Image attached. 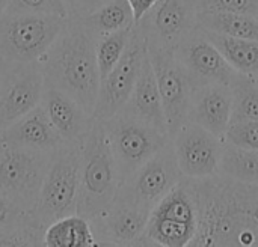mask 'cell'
<instances>
[{
  "instance_id": "obj_1",
  "label": "cell",
  "mask_w": 258,
  "mask_h": 247,
  "mask_svg": "<svg viewBox=\"0 0 258 247\" xmlns=\"http://www.w3.org/2000/svg\"><path fill=\"white\" fill-rule=\"evenodd\" d=\"M192 186L198 226L190 247L258 246V184L213 175L192 180Z\"/></svg>"
},
{
  "instance_id": "obj_2",
  "label": "cell",
  "mask_w": 258,
  "mask_h": 247,
  "mask_svg": "<svg viewBox=\"0 0 258 247\" xmlns=\"http://www.w3.org/2000/svg\"><path fill=\"white\" fill-rule=\"evenodd\" d=\"M95 42L97 38L80 15H70L62 32L41 59L45 81L73 97L92 116L101 81Z\"/></svg>"
},
{
  "instance_id": "obj_3",
  "label": "cell",
  "mask_w": 258,
  "mask_h": 247,
  "mask_svg": "<svg viewBox=\"0 0 258 247\" xmlns=\"http://www.w3.org/2000/svg\"><path fill=\"white\" fill-rule=\"evenodd\" d=\"M121 186L118 166L101 119L94 118L82 142L77 214L94 219L115 201Z\"/></svg>"
},
{
  "instance_id": "obj_4",
  "label": "cell",
  "mask_w": 258,
  "mask_h": 247,
  "mask_svg": "<svg viewBox=\"0 0 258 247\" xmlns=\"http://www.w3.org/2000/svg\"><path fill=\"white\" fill-rule=\"evenodd\" d=\"M82 145L63 142L51 152L39 199L33 211L36 222L47 228L51 222L77 214Z\"/></svg>"
},
{
  "instance_id": "obj_5",
  "label": "cell",
  "mask_w": 258,
  "mask_h": 247,
  "mask_svg": "<svg viewBox=\"0 0 258 247\" xmlns=\"http://www.w3.org/2000/svg\"><path fill=\"white\" fill-rule=\"evenodd\" d=\"M68 17L35 12L0 15V59L11 62L41 60L62 32Z\"/></svg>"
},
{
  "instance_id": "obj_6",
  "label": "cell",
  "mask_w": 258,
  "mask_h": 247,
  "mask_svg": "<svg viewBox=\"0 0 258 247\" xmlns=\"http://www.w3.org/2000/svg\"><path fill=\"white\" fill-rule=\"evenodd\" d=\"M103 124L121 183L171 142L166 133L122 110L112 118L104 119Z\"/></svg>"
},
{
  "instance_id": "obj_7",
  "label": "cell",
  "mask_w": 258,
  "mask_h": 247,
  "mask_svg": "<svg viewBox=\"0 0 258 247\" xmlns=\"http://www.w3.org/2000/svg\"><path fill=\"white\" fill-rule=\"evenodd\" d=\"M51 152L0 143V193L33 213Z\"/></svg>"
},
{
  "instance_id": "obj_8",
  "label": "cell",
  "mask_w": 258,
  "mask_h": 247,
  "mask_svg": "<svg viewBox=\"0 0 258 247\" xmlns=\"http://www.w3.org/2000/svg\"><path fill=\"white\" fill-rule=\"evenodd\" d=\"M45 75L41 60L0 59V131L41 104Z\"/></svg>"
},
{
  "instance_id": "obj_9",
  "label": "cell",
  "mask_w": 258,
  "mask_h": 247,
  "mask_svg": "<svg viewBox=\"0 0 258 247\" xmlns=\"http://www.w3.org/2000/svg\"><path fill=\"white\" fill-rule=\"evenodd\" d=\"M181 178L183 174L178 168L172 142H169L121 183L116 196L153 211Z\"/></svg>"
},
{
  "instance_id": "obj_10",
  "label": "cell",
  "mask_w": 258,
  "mask_h": 247,
  "mask_svg": "<svg viewBox=\"0 0 258 247\" xmlns=\"http://www.w3.org/2000/svg\"><path fill=\"white\" fill-rule=\"evenodd\" d=\"M147 51L160 91L168 134L172 139L189 119V104L194 86L175 57L174 50L147 47Z\"/></svg>"
},
{
  "instance_id": "obj_11",
  "label": "cell",
  "mask_w": 258,
  "mask_h": 247,
  "mask_svg": "<svg viewBox=\"0 0 258 247\" xmlns=\"http://www.w3.org/2000/svg\"><path fill=\"white\" fill-rule=\"evenodd\" d=\"M145 53H147L145 39L138 24H135L132 38L121 59L113 66V69L100 81L98 98L94 109V118L101 121L109 119L125 106L138 80Z\"/></svg>"
},
{
  "instance_id": "obj_12",
  "label": "cell",
  "mask_w": 258,
  "mask_h": 247,
  "mask_svg": "<svg viewBox=\"0 0 258 247\" xmlns=\"http://www.w3.org/2000/svg\"><path fill=\"white\" fill-rule=\"evenodd\" d=\"M195 0H157L136 23L147 47L174 50L198 26Z\"/></svg>"
},
{
  "instance_id": "obj_13",
  "label": "cell",
  "mask_w": 258,
  "mask_h": 247,
  "mask_svg": "<svg viewBox=\"0 0 258 247\" xmlns=\"http://www.w3.org/2000/svg\"><path fill=\"white\" fill-rule=\"evenodd\" d=\"M174 53L194 88L207 83L234 86L242 75L225 60L200 26L174 48Z\"/></svg>"
},
{
  "instance_id": "obj_14",
  "label": "cell",
  "mask_w": 258,
  "mask_h": 247,
  "mask_svg": "<svg viewBox=\"0 0 258 247\" xmlns=\"http://www.w3.org/2000/svg\"><path fill=\"white\" fill-rule=\"evenodd\" d=\"M183 177L203 180L218 175L225 146L222 137L194 122H186L171 139Z\"/></svg>"
},
{
  "instance_id": "obj_15",
  "label": "cell",
  "mask_w": 258,
  "mask_h": 247,
  "mask_svg": "<svg viewBox=\"0 0 258 247\" xmlns=\"http://www.w3.org/2000/svg\"><path fill=\"white\" fill-rule=\"evenodd\" d=\"M150 214L151 211L116 196L106 211L89 220L97 246H141Z\"/></svg>"
},
{
  "instance_id": "obj_16",
  "label": "cell",
  "mask_w": 258,
  "mask_h": 247,
  "mask_svg": "<svg viewBox=\"0 0 258 247\" xmlns=\"http://www.w3.org/2000/svg\"><path fill=\"white\" fill-rule=\"evenodd\" d=\"M233 113V86L207 83L195 86L190 95L187 122L198 124L218 137L225 136Z\"/></svg>"
},
{
  "instance_id": "obj_17",
  "label": "cell",
  "mask_w": 258,
  "mask_h": 247,
  "mask_svg": "<svg viewBox=\"0 0 258 247\" xmlns=\"http://www.w3.org/2000/svg\"><path fill=\"white\" fill-rule=\"evenodd\" d=\"M41 106L47 112L53 127L67 143L82 145L94 116L88 113L73 97L45 81Z\"/></svg>"
},
{
  "instance_id": "obj_18",
  "label": "cell",
  "mask_w": 258,
  "mask_h": 247,
  "mask_svg": "<svg viewBox=\"0 0 258 247\" xmlns=\"http://www.w3.org/2000/svg\"><path fill=\"white\" fill-rule=\"evenodd\" d=\"M0 143L53 152L63 140L39 104L0 131Z\"/></svg>"
},
{
  "instance_id": "obj_19",
  "label": "cell",
  "mask_w": 258,
  "mask_h": 247,
  "mask_svg": "<svg viewBox=\"0 0 258 247\" xmlns=\"http://www.w3.org/2000/svg\"><path fill=\"white\" fill-rule=\"evenodd\" d=\"M121 110L168 134V125H166L165 110L162 104V97H160V91L157 86L156 74H154L148 51L144 56V62H142L138 80L135 83V88L125 106Z\"/></svg>"
},
{
  "instance_id": "obj_20",
  "label": "cell",
  "mask_w": 258,
  "mask_h": 247,
  "mask_svg": "<svg viewBox=\"0 0 258 247\" xmlns=\"http://www.w3.org/2000/svg\"><path fill=\"white\" fill-rule=\"evenodd\" d=\"M47 247H92L97 240L89 219L80 214H70L51 222L44 231Z\"/></svg>"
},
{
  "instance_id": "obj_21",
  "label": "cell",
  "mask_w": 258,
  "mask_h": 247,
  "mask_svg": "<svg viewBox=\"0 0 258 247\" xmlns=\"http://www.w3.org/2000/svg\"><path fill=\"white\" fill-rule=\"evenodd\" d=\"M200 26V24H198ZM201 27V26H200ZM203 29V27H201ZM206 36L221 51L225 60L240 74L254 75L258 72V41L228 36L203 29Z\"/></svg>"
},
{
  "instance_id": "obj_22",
  "label": "cell",
  "mask_w": 258,
  "mask_h": 247,
  "mask_svg": "<svg viewBox=\"0 0 258 247\" xmlns=\"http://www.w3.org/2000/svg\"><path fill=\"white\" fill-rule=\"evenodd\" d=\"M80 18L95 38L132 27L136 23L128 0H109L97 9L80 15Z\"/></svg>"
},
{
  "instance_id": "obj_23",
  "label": "cell",
  "mask_w": 258,
  "mask_h": 247,
  "mask_svg": "<svg viewBox=\"0 0 258 247\" xmlns=\"http://www.w3.org/2000/svg\"><path fill=\"white\" fill-rule=\"evenodd\" d=\"M197 21L210 32L258 41V18L248 14L201 11L197 15Z\"/></svg>"
},
{
  "instance_id": "obj_24",
  "label": "cell",
  "mask_w": 258,
  "mask_h": 247,
  "mask_svg": "<svg viewBox=\"0 0 258 247\" xmlns=\"http://www.w3.org/2000/svg\"><path fill=\"white\" fill-rule=\"evenodd\" d=\"M218 175L246 184H258V149H246L225 142Z\"/></svg>"
},
{
  "instance_id": "obj_25",
  "label": "cell",
  "mask_w": 258,
  "mask_h": 247,
  "mask_svg": "<svg viewBox=\"0 0 258 247\" xmlns=\"http://www.w3.org/2000/svg\"><path fill=\"white\" fill-rule=\"evenodd\" d=\"M195 234L197 228L194 226L150 216L145 234L141 240V246H190V241L194 240Z\"/></svg>"
},
{
  "instance_id": "obj_26",
  "label": "cell",
  "mask_w": 258,
  "mask_h": 247,
  "mask_svg": "<svg viewBox=\"0 0 258 247\" xmlns=\"http://www.w3.org/2000/svg\"><path fill=\"white\" fill-rule=\"evenodd\" d=\"M135 24L132 27H125V29H121V30H116L109 35L97 38L95 54H97V63H98V71H100L101 80L113 69V66L118 63L122 53L125 51L128 41L132 38Z\"/></svg>"
},
{
  "instance_id": "obj_27",
  "label": "cell",
  "mask_w": 258,
  "mask_h": 247,
  "mask_svg": "<svg viewBox=\"0 0 258 247\" xmlns=\"http://www.w3.org/2000/svg\"><path fill=\"white\" fill-rule=\"evenodd\" d=\"M240 119L258 121V83L246 74H242L233 86L231 122Z\"/></svg>"
},
{
  "instance_id": "obj_28",
  "label": "cell",
  "mask_w": 258,
  "mask_h": 247,
  "mask_svg": "<svg viewBox=\"0 0 258 247\" xmlns=\"http://www.w3.org/2000/svg\"><path fill=\"white\" fill-rule=\"evenodd\" d=\"M224 140L240 148L258 149V121L240 119L230 122Z\"/></svg>"
},
{
  "instance_id": "obj_29",
  "label": "cell",
  "mask_w": 258,
  "mask_h": 247,
  "mask_svg": "<svg viewBox=\"0 0 258 247\" xmlns=\"http://www.w3.org/2000/svg\"><path fill=\"white\" fill-rule=\"evenodd\" d=\"M44 231L35 225L0 228V246H44Z\"/></svg>"
},
{
  "instance_id": "obj_30",
  "label": "cell",
  "mask_w": 258,
  "mask_h": 247,
  "mask_svg": "<svg viewBox=\"0 0 258 247\" xmlns=\"http://www.w3.org/2000/svg\"><path fill=\"white\" fill-rule=\"evenodd\" d=\"M3 12H35L70 17V11L63 0H9Z\"/></svg>"
},
{
  "instance_id": "obj_31",
  "label": "cell",
  "mask_w": 258,
  "mask_h": 247,
  "mask_svg": "<svg viewBox=\"0 0 258 247\" xmlns=\"http://www.w3.org/2000/svg\"><path fill=\"white\" fill-rule=\"evenodd\" d=\"M30 225L41 226L36 222L33 213L26 211L14 201H11L9 198L0 193V228H18V226H30Z\"/></svg>"
},
{
  "instance_id": "obj_32",
  "label": "cell",
  "mask_w": 258,
  "mask_h": 247,
  "mask_svg": "<svg viewBox=\"0 0 258 247\" xmlns=\"http://www.w3.org/2000/svg\"><path fill=\"white\" fill-rule=\"evenodd\" d=\"M198 12L201 11H221L239 12L258 18V0H195Z\"/></svg>"
},
{
  "instance_id": "obj_33",
  "label": "cell",
  "mask_w": 258,
  "mask_h": 247,
  "mask_svg": "<svg viewBox=\"0 0 258 247\" xmlns=\"http://www.w3.org/2000/svg\"><path fill=\"white\" fill-rule=\"evenodd\" d=\"M156 2L157 0H128L132 11H133V15H135V21L138 23L156 5Z\"/></svg>"
},
{
  "instance_id": "obj_34",
  "label": "cell",
  "mask_w": 258,
  "mask_h": 247,
  "mask_svg": "<svg viewBox=\"0 0 258 247\" xmlns=\"http://www.w3.org/2000/svg\"><path fill=\"white\" fill-rule=\"evenodd\" d=\"M106 2L109 0H80V5H79V14L77 15H85L94 9H97L98 6L104 5Z\"/></svg>"
},
{
  "instance_id": "obj_35",
  "label": "cell",
  "mask_w": 258,
  "mask_h": 247,
  "mask_svg": "<svg viewBox=\"0 0 258 247\" xmlns=\"http://www.w3.org/2000/svg\"><path fill=\"white\" fill-rule=\"evenodd\" d=\"M68 11H70V15H77L79 14V5H80V0H63Z\"/></svg>"
},
{
  "instance_id": "obj_36",
  "label": "cell",
  "mask_w": 258,
  "mask_h": 247,
  "mask_svg": "<svg viewBox=\"0 0 258 247\" xmlns=\"http://www.w3.org/2000/svg\"><path fill=\"white\" fill-rule=\"evenodd\" d=\"M8 2H9V0H0V15L3 14V11H5V8H6V5H8Z\"/></svg>"
},
{
  "instance_id": "obj_37",
  "label": "cell",
  "mask_w": 258,
  "mask_h": 247,
  "mask_svg": "<svg viewBox=\"0 0 258 247\" xmlns=\"http://www.w3.org/2000/svg\"><path fill=\"white\" fill-rule=\"evenodd\" d=\"M252 77H254V78H255V81H257V83H258V72H257V74H254V75H252Z\"/></svg>"
}]
</instances>
